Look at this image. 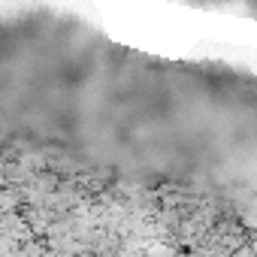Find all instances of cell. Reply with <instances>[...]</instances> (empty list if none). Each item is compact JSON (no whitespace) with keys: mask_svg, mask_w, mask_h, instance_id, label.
<instances>
[{"mask_svg":"<svg viewBox=\"0 0 257 257\" xmlns=\"http://www.w3.org/2000/svg\"><path fill=\"white\" fill-rule=\"evenodd\" d=\"M146 257H173V248L167 242H158V239H146V248H143Z\"/></svg>","mask_w":257,"mask_h":257,"instance_id":"obj_1","label":"cell"}]
</instances>
